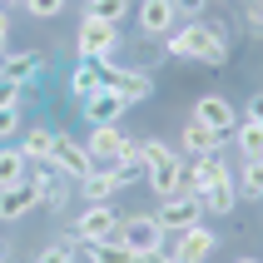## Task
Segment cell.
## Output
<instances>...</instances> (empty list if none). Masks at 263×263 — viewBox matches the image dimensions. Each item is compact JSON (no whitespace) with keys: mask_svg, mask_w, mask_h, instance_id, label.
Returning <instances> with one entry per match:
<instances>
[{"mask_svg":"<svg viewBox=\"0 0 263 263\" xmlns=\"http://www.w3.org/2000/svg\"><path fill=\"white\" fill-rule=\"evenodd\" d=\"M223 149V134H214V129H204V124H184V154L189 159H199V154H219Z\"/></svg>","mask_w":263,"mask_h":263,"instance_id":"cell-20","label":"cell"},{"mask_svg":"<svg viewBox=\"0 0 263 263\" xmlns=\"http://www.w3.org/2000/svg\"><path fill=\"white\" fill-rule=\"evenodd\" d=\"M238 199H263V159H243V169L234 174Z\"/></svg>","mask_w":263,"mask_h":263,"instance_id":"cell-23","label":"cell"},{"mask_svg":"<svg viewBox=\"0 0 263 263\" xmlns=\"http://www.w3.org/2000/svg\"><path fill=\"white\" fill-rule=\"evenodd\" d=\"M139 263H174V258H169V253H144Z\"/></svg>","mask_w":263,"mask_h":263,"instance_id":"cell-35","label":"cell"},{"mask_svg":"<svg viewBox=\"0 0 263 263\" xmlns=\"http://www.w3.org/2000/svg\"><path fill=\"white\" fill-rule=\"evenodd\" d=\"M124 144H129V134L119 129V124H89V159L95 164H119V154H124Z\"/></svg>","mask_w":263,"mask_h":263,"instance_id":"cell-14","label":"cell"},{"mask_svg":"<svg viewBox=\"0 0 263 263\" xmlns=\"http://www.w3.org/2000/svg\"><path fill=\"white\" fill-rule=\"evenodd\" d=\"M189 119L229 139V134H234V124H238V109H234V100H229V95H199V100H194V109H189Z\"/></svg>","mask_w":263,"mask_h":263,"instance_id":"cell-9","label":"cell"},{"mask_svg":"<svg viewBox=\"0 0 263 263\" xmlns=\"http://www.w3.org/2000/svg\"><path fill=\"white\" fill-rule=\"evenodd\" d=\"M104 70V89H115L124 104H139L154 95V80H149V70H134V65H115V60H100Z\"/></svg>","mask_w":263,"mask_h":263,"instance_id":"cell-7","label":"cell"},{"mask_svg":"<svg viewBox=\"0 0 263 263\" xmlns=\"http://www.w3.org/2000/svg\"><path fill=\"white\" fill-rule=\"evenodd\" d=\"M20 129H25V124H20V109H0V144H10Z\"/></svg>","mask_w":263,"mask_h":263,"instance_id":"cell-28","label":"cell"},{"mask_svg":"<svg viewBox=\"0 0 263 263\" xmlns=\"http://www.w3.org/2000/svg\"><path fill=\"white\" fill-rule=\"evenodd\" d=\"M80 104H85V119H89V124H119V119H124V109H129L115 89H104V85L95 89L89 100H80Z\"/></svg>","mask_w":263,"mask_h":263,"instance_id":"cell-15","label":"cell"},{"mask_svg":"<svg viewBox=\"0 0 263 263\" xmlns=\"http://www.w3.org/2000/svg\"><path fill=\"white\" fill-rule=\"evenodd\" d=\"M0 253H5V243H0Z\"/></svg>","mask_w":263,"mask_h":263,"instance_id":"cell-38","label":"cell"},{"mask_svg":"<svg viewBox=\"0 0 263 263\" xmlns=\"http://www.w3.org/2000/svg\"><path fill=\"white\" fill-rule=\"evenodd\" d=\"M65 5H70V0H25L30 20H55V15H65Z\"/></svg>","mask_w":263,"mask_h":263,"instance_id":"cell-27","label":"cell"},{"mask_svg":"<svg viewBox=\"0 0 263 263\" xmlns=\"http://www.w3.org/2000/svg\"><path fill=\"white\" fill-rule=\"evenodd\" d=\"M50 179H55V169H50V164H30L20 184L0 189V219H5V223H15V219H25L30 209H40L45 189H50Z\"/></svg>","mask_w":263,"mask_h":263,"instance_id":"cell-2","label":"cell"},{"mask_svg":"<svg viewBox=\"0 0 263 263\" xmlns=\"http://www.w3.org/2000/svg\"><path fill=\"white\" fill-rule=\"evenodd\" d=\"M169 55L179 60H199V65H229V35L209 20H189V25H174V35H164Z\"/></svg>","mask_w":263,"mask_h":263,"instance_id":"cell-1","label":"cell"},{"mask_svg":"<svg viewBox=\"0 0 263 263\" xmlns=\"http://www.w3.org/2000/svg\"><path fill=\"white\" fill-rule=\"evenodd\" d=\"M149 194L154 199H174V194H184V159H169L159 164V169H149Z\"/></svg>","mask_w":263,"mask_h":263,"instance_id":"cell-17","label":"cell"},{"mask_svg":"<svg viewBox=\"0 0 263 263\" xmlns=\"http://www.w3.org/2000/svg\"><path fill=\"white\" fill-rule=\"evenodd\" d=\"M0 5H5V10H10V5H25V0H0Z\"/></svg>","mask_w":263,"mask_h":263,"instance_id":"cell-37","label":"cell"},{"mask_svg":"<svg viewBox=\"0 0 263 263\" xmlns=\"http://www.w3.org/2000/svg\"><path fill=\"white\" fill-rule=\"evenodd\" d=\"M134 20L144 30V40H164V35H174V25H179V5L174 0H139Z\"/></svg>","mask_w":263,"mask_h":263,"instance_id":"cell-12","label":"cell"},{"mask_svg":"<svg viewBox=\"0 0 263 263\" xmlns=\"http://www.w3.org/2000/svg\"><path fill=\"white\" fill-rule=\"evenodd\" d=\"M194 204H199V214H234V204H238L234 179H219V184L199 189V194H194Z\"/></svg>","mask_w":263,"mask_h":263,"instance_id":"cell-16","label":"cell"},{"mask_svg":"<svg viewBox=\"0 0 263 263\" xmlns=\"http://www.w3.org/2000/svg\"><path fill=\"white\" fill-rule=\"evenodd\" d=\"M119 50V25H104V20H89L80 15V30H74V55L80 60H109Z\"/></svg>","mask_w":263,"mask_h":263,"instance_id":"cell-5","label":"cell"},{"mask_svg":"<svg viewBox=\"0 0 263 263\" xmlns=\"http://www.w3.org/2000/svg\"><path fill=\"white\" fill-rule=\"evenodd\" d=\"M234 263H263V258H253V253H243V258H234Z\"/></svg>","mask_w":263,"mask_h":263,"instance_id":"cell-36","label":"cell"},{"mask_svg":"<svg viewBox=\"0 0 263 263\" xmlns=\"http://www.w3.org/2000/svg\"><path fill=\"white\" fill-rule=\"evenodd\" d=\"M5 45H10V10L0 5V50H5Z\"/></svg>","mask_w":263,"mask_h":263,"instance_id":"cell-32","label":"cell"},{"mask_svg":"<svg viewBox=\"0 0 263 263\" xmlns=\"http://www.w3.org/2000/svg\"><path fill=\"white\" fill-rule=\"evenodd\" d=\"M219 249V234L209 229V223H194V229H184V234H174V243H169V258L174 263H209V253Z\"/></svg>","mask_w":263,"mask_h":263,"instance_id":"cell-10","label":"cell"},{"mask_svg":"<svg viewBox=\"0 0 263 263\" xmlns=\"http://www.w3.org/2000/svg\"><path fill=\"white\" fill-rule=\"evenodd\" d=\"M258 5H263V0H258Z\"/></svg>","mask_w":263,"mask_h":263,"instance_id":"cell-40","label":"cell"},{"mask_svg":"<svg viewBox=\"0 0 263 263\" xmlns=\"http://www.w3.org/2000/svg\"><path fill=\"white\" fill-rule=\"evenodd\" d=\"M243 15H249V30H253V35H263V5H249Z\"/></svg>","mask_w":263,"mask_h":263,"instance_id":"cell-31","label":"cell"},{"mask_svg":"<svg viewBox=\"0 0 263 263\" xmlns=\"http://www.w3.org/2000/svg\"><path fill=\"white\" fill-rule=\"evenodd\" d=\"M100 85H104V70L95 65V60H80V65L70 70V80H65V95H74V100H89Z\"/></svg>","mask_w":263,"mask_h":263,"instance_id":"cell-19","label":"cell"},{"mask_svg":"<svg viewBox=\"0 0 263 263\" xmlns=\"http://www.w3.org/2000/svg\"><path fill=\"white\" fill-rule=\"evenodd\" d=\"M169 159H179L169 144H159V139H139V164H144V174L159 169V164H169Z\"/></svg>","mask_w":263,"mask_h":263,"instance_id":"cell-26","label":"cell"},{"mask_svg":"<svg viewBox=\"0 0 263 263\" xmlns=\"http://www.w3.org/2000/svg\"><path fill=\"white\" fill-rule=\"evenodd\" d=\"M154 223H159L164 234L174 238V234H184V229H194V223H204V214H199V204H194L189 194H174V199H159V209H154Z\"/></svg>","mask_w":263,"mask_h":263,"instance_id":"cell-11","label":"cell"},{"mask_svg":"<svg viewBox=\"0 0 263 263\" xmlns=\"http://www.w3.org/2000/svg\"><path fill=\"white\" fill-rule=\"evenodd\" d=\"M119 243H124L134 258H144V253H164V249H169V234L154 223V214H124V223H119Z\"/></svg>","mask_w":263,"mask_h":263,"instance_id":"cell-4","label":"cell"},{"mask_svg":"<svg viewBox=\"0 0 263 263\" xmlns=\"http://www.w3.org/2000/svg\"><path fill=\"white\" fill-rule=\"evenodd\" d=\"M20 95H25V85H10V80H0V109H20Z\"/></svg>","mask_w":263,"mask_h":263,"instance_id":"cell-29","label":"cell"},{"mask_svg":"<svg viewBox=\"0 0 263 263\" xmlns=\"http://www.w3.org/2000/svg\"><path fill=\"white\" fill-rule=\"evenodd\" d=\"M40 70H45V55L40 50H5L0 55V80H10V85H35L40 80Z\"/></svg>","mask_w":263,"mask_h":263,"instance_id":"cell-13","label":"cell"},{"mask_svg":"<svg viewBox=\"0 0 263 263\" xmlns=\"http://www.w3.org/2000/svg\"><path fill=\"white\" fill-rule=\"evenodd\" d=\"M50 149H55V129H50V124L20 129V154H25L30 164H50Z\"/></svg>","mask_w":263,"mask_h":263,"instance_id":"cell-18","label":"cell"},{"mask_svg":"<svg viewBox=\"0 0 263 263\" xmlns=\"http://www.w3.org/2000/svg\"><path fill=\"white\" fill-rule=\"evenodd\" d=\"M174 5H179L184 15H189V10H194V15H204V10H209V0H174Z\"/></svg>","mask_w":263,"mask_h":263,"instance_id":"cell-33","label":"cell"},{"mask_svg":"<svg viewBox=\"0 0 263 263\" xmlns=\"http://www.w3.org/2000/svg\"><path fill=\"white\" fill-rule=\"evenodd\" d=\"M85 15L89 20H104V25H119L129 15V0H85Z\"/></svg>","mask_w":263,"mask_h":263,"instance_id":"cell-25","label":"cell"},{"mask_svg":"<svg viewBox=\"0 0 263 263\" xmlns=\"http://www.w3.org/2000/svg\"><path fill=\"white\" fill-rule=\"evenodd\" d=\"M229 139L238 144V154H243V159H263V124H253V119H238Z\"/></svg>","mask_w":263,"mask_h":263,"instance_id":"cell-21","label":"cell"},{"mask_svg":"<svg viewBox=\"0 0 263 263\" xmlns=\"http://www.w3.org/2000/svg\"><path fill=\"white\" fill-rule=\"evenodd\" d=\"M144 174H134V169H119V164H100L89 179H80V194H85V204H115L119 189H129L139 184Z\"/></svg>","mask_w":263,"mask_h":263,"instance_id":"cell-6","label":"cell"},{"mask_svg":"<svg viewBox=\"0 0 263 263\" xmlns=\"http://www.w3.org/2000/svg\"><path fill=\"white\" fill-rule=\"evenodd\" d=\"M119 223H124V214L115 204H85L70 223V238L74 243H109V238H119Z\"/></svg>","mask_w":263,"mask_h":263,"instance_id":"cell-3","label":"cell"},{"mask_svg":"<svg viewBox=\"0 0 263 263\" xmlns=\"http://www.w3.org/2000/svg\"><path fill=\"white\" fill-rule=\"evenodd\" d=\"M30 169V159L20 154V144H0V189H10V184H20Z\"/></svg>","mask_w":263,"mask_h":263,"instance_id":"cell-22","label":"cell"},{"mask_svg":"<svg viewBox=\"0 0 263 263\" xmlns=\"http://www.w3.org/2000/svg\"><path fill=\"white\" fill-rule=\"evenodd\" d=\"M0 55H5V50H0Z\"/></svg>","mask_w":263,"mask_h":263,"instance_id":"cell-39","label":"cell"},{"mask_svg":"<svg viewBox=\"0 0 263 263\" xmlns=\"http://www.w3.org/2000/svg\"><path fill=\"white\" fill-rule=\"evenodd\" d=\"M50 169H55L60 179H70V184H80V179H89L100 164L89 159L85 144H74L70 134H55V149H50Z\"/></svg>","mask_w":263,"mask_h":263,"instance_id":"cell-8","label":"cell"},{"mask_svg":"<svg viewBox=\"0 0 263 263\" xmlns=\"http://www.w3.org/2000/svg\"><path fill=\"white\" fill-rule=\"evenodd\" d=\"M40 263H74V258H70V249H65V243H50V249L40 253Z\"/></svg>","mask_w":263,"mask_h":263,"instance_id":"cell-30","label":"cell"},{"mask_svg":"<svg viewBox=\"0 0 263 263\" xmlns=\"http://www.w3.org/2000/svg\"><path fill=\"white\" fill-rule=\"evenodd\" d=\"M80 249H85L89 263H139L124 243H119V238H109V243H80Z\"/></svg>","mask_w":263,"mask_h":263,"instance_id":"cell-24","label":"cell"},{"mask_svg":"<svg viewBox=\"0 0 263 263\" xmlns=\"http://www.w3.org/2000/svg\"><path fill=\"white\" fill-rule=\"evenodd\" d=\"M249 119H253V124H263V95H253V104H249Z\"/></svg>","mask_w":263,"mask_h":263,"instance_id":"cell-34","label":"cell"}]
</instances>
